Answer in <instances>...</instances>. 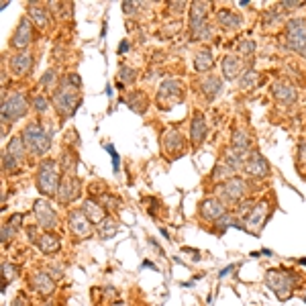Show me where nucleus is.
I'll return each mask as SVG.
<instances>
[{"label":"nucleus","instance_id":"nucleus-1","mask_svg":"<svg viewBox=\"0 0 306 306\" xmlns=\"http://www.w3.org/2000/svg\"><path fill=\"white\" fill-rule=\"evenodd\" d=\"M82 84H80V76L78 74H68L62 80V84H60V88H58V92L54 96V105H56L58 113L62 115V119H70L76 113V109L80 105V100L76 96V90Z\"/></svg>","mask_w":306,"mask_h":306},{"label":"nucleus","instance_id":"nucleus-2","mask_svg":"<svg viewBox=\"0 0 306 306\" xmlns=\"http://www.w3.org/2000/svg\"><path fill=\"white\" fill-rule=\"evenodd\" d=\"M23 141H25V147L35 153V156H41V153H47L49 147H51V133H47V129L39 123V121H33L29 123L23 133H21Z\"/></svg>","mask_w":306,"mask_h":306},{"label":"nucleus","instance_id":"nucleus-3","mask_svg":"<svg viewBox=\"0 0 306 306\" xmlns=\"http://www.w3.org/2000/svg\"><path fill=\"white\" fill-rule=\"evenodd\" d=\"M62 186V178H60V170H58V162L54 160H45L39 164V172H37V188L41 194L45 196H58Z\"/></svg>","mask_w":306,"mask_h":306},{"label":"nucleus","instance_id":"nucleus-4","mask_svg":"<svg viewBox=\"0 0 306 306\" xmlns=\"http://www.w3.org/2000/svg\"><path fill=\"white\" fill-rule=\"evenodd\" d=\"M207 13H209L207 3L190 5V31H192V39H196V41L211 39V35H213V31L207 23Z\"/></svg>","mask_w":306,"mask_h":306},{"label":"nucleus","instance_id":"nucleus-5","mask_svg":"<svg viewBox=\"0 0 306 306\" xmlns=\"http://www.w3.org/2000/svg\"><path fill=\"white\" fill-rule=\"evenodd\" d=\"M266 284L272 292H276V296L280 300H286L292 294V288L296 284V276L292 272H286V270H270L266 274Z\"/></svg>","mask_w":306,"mask_h":306},{"label":"nucleus","instance_id":"nucleus-6","mask_svg":"<svg viewBox=\"0 0 306 306\" xmlns=\"http://www.w3.org/2000/svg\"><path fill=\"white\" fill-rule=\"evenodd\" d=\"M27 109H29V102H27V96L23 92H15V94H9L3 98V125H11L19 119H23L27 115Z\"/></svg>","mask_w":306,"mask_h":306},{"label":"nucleus","instance_id":"nucleus-7","mask_svg":"<svg viewBox=\"0 0 306 306\" xmlns=\"http://www.w3.org/2000/svg\"><path fill=\"white\" fill-rule=\"evenodd\" d=\"M288 47L306 58V19H290L286 23Z\"/></svg>","mask_w":306,"mask_h":306},{"label":"nucleus","instance_id":"nucleus-8","mask_svg":"<svg viewBox=\"0 0 306 306\" xmlns=\"http://www.w3.org/2000/svg\"><path fill=\"white\" fill-rule=\"evenodd\" d=\"M268 217H270V202L268 200H262V202H258L253 207V211H251V215L243 221V225H245V231L247 233H255L258 235V231L266 225V221H268Z\"/></svg>","mask_w":306,"mask_h":306},{"label":"nucleus","instance_id":"nucleus-9","mask_svg":"<svg viewBox=\"0 0 306 306\" xmlns=\"http://www.w3.org/2000/svg\"><path fill=\"white\" fill-rule=\"evenodd\" d=\"M245 192H247V186H245V182L241 180V178H231V180H227L223 186H219V194L223 196V200L225 202H233V204H239L241 200H243V196H245Z\"/></svg>","mask_w":306,"mask_h":306},{"label":"nucleus","instance_id":"nucleus-10","mask_svg":"<svg viewBox=\"0 0 306 306\" xmlns=\"http://www.w3.org/2000/svg\"><path fill=\"white\" fill-rule=\"evenodd\" d=\"M33 215L37 219V223L43 227V229H56L58 227V215L56 211L49 207V202L47 200H37L33 204Z\"/></svg>","mask_w":306,"mask_h":306},{"label":"nucleus","instance_id":"nucleus-11","mask_svg":"<svg viewBox=\"0 0 306 306\" xmlns=\"http://www.w3.org/2000/svg\"><path fill=\"white\" fill-rule=\"evenodd\" d=\"M68 223H70L72 235H76L78 239H84L92 233V223H90V219L86 217L84 211H72L68 215Z\"/></svg>","mask_w":306,"mask_h":306},{"label":"nucleus","instance_id":"nucleus-12","mask_svg":"<svg viewBox=\"0 0 306 306\" xmlns=\"http://www.w3.org/2000/svg\"><path fill=\"white\" fill-rule=\"evenodd\" d=\"M245 172L253 178H266L270 174V166L260 151H251L245 160Z\"/></svg>","mask_w":306,"mask_h":306},{"label":"nucleus","instance_id":"nucleus-13","mask_svg":"<svg viewBox=\"0 0 306 306\" xmlns=\"http://www.w3.org/2000/svg\"><path fill=\"white\" fill-rule=\"evenodd\" d=\"M227 215V207L225 202L219 200V198H209L200 204V217L204 221H219Z\"/></svg>","mask_w":306,"mask_h":306},{"label":"nucleus","instance_id":"nucleus-14","mask_svg":"<svg viewBox=\"0 0 306 306\" xmlns=\"http://www.w3.org/2000/svg\"><path fill=\"white\" fill-rule=\"evenodd\" d=\"M182 96V88H180V82L178 80H164L160 84V90H158V102L160 107L164 105V100H172V105L180 100Z\"/></svg>","mask_w":306,"mask_h":306},{"label":"nucleus","instance_id":"nucleus-15","mask_svg":"<svg viewBox=\"0 0 306 306\" xmlns=\"http://www.w3.org/2000/svg\"><path fill=\"white\" fill-rule=\"evenodd\" d=\"M162 147L170 153L172 158H178V156H182V151H184V139H182V135L176 129H170L162 137Z\"/></svg>","mask_w":306,"mask_h":306},{"label":"nucleus","instance_id":"nucleus-16","mask_svg":"<svg viewBox=\"0 0 306 306\" xmlns=\"http://www.w3.org/2000/svg\"><path fill=\"white\" fill-rule=\"evenodd\" d=\"M78 196H80V182H78V178L76 176H66L62 180V186H60V192H58L60 202L68 204V202L76 200Z\"/></svg>","mask_w":306,"mask_h":306},{"label":"nucleus","instance_id":"nucleus-17","mask_svg":"<svg viewBox=\"0 0 306 306\" xmlns=\"http://www.w3.org/2000/svg\"><path fill=\"white\" fill-rule=\"evenodd\" d=\"M31 39H33L31 21L23 17L21 23H19V27H17V31H15V35H13V39H11V45L17 47V49H25L31 43Z\"/></svg>","mask_w":306,"mask_h":306},{"label":"nucleus","instance_id":"nucleus-18","mask_svg":"<svg viewBox=\"0 0 306 306\" xmlns=\"http://www.w3.org/2000/svg\"><path fill=\"white\" fill-rule=\"evenodd\" d=\"M272 92H274V98L280 102V105H294L296 98H298L296 88L288 82H276L272 86Z\"/></svg>","mask_w":306,"mask_h":306},{"label":"nucleus","instance_id":"nucleus-19","mask_svg":"<svg viewBox=\"0 0 306 306\" xmlns=\"http://www.w3.org/2000/svg\"><path fill=\"white\" fill-rule=\"evenodd\" d=\"M31 286L41 296H49L51 292H54V288H56V280L51 278L47 272H35L31 276Z\"/></svg>","mask_w":306,"mask_h":306},{"label":"nucleus","instance_id":"nucleus-20","mask_svg":"<svg viewBox=\"0 0 306 306\" xmlns=\"http://www.w3.org/2000/svg\"><path fill=\"white\" fill-rule=\"evenodd\" d=\"M11 68L17 76H25L31 72L33 68V56H31V51H19V54H15L11 58Z\"/></svg>","mask_w":306,"mask_h":306},{"label":"nucleus","instance_id":"nucleus-21","mask_svg":"<svg viewBox=\"0 0 306 306\" xmlns=\"http://www.w3.org/2000/svg\"><path fill=\"white\" fill-rule=\"evenodd\" d=\"M190 139L194 145H200L204 139H207V121H204L202 113H196L192 117V123H190Z\"/></svg>","mask_w":306,"mask_h":306},{"label":"nucleus","instance_id":"nucleus-22","mask_svg":"<svg viewBox=\"0 0 306 306\" xmlns=\"http://www.w3.org/2000/svg\"><path fill=\"white\" fill-rule=\"evenodd\" d=\"M35 245H37V249H39L41 253L51 255V253H56V251L62 247V241H60V237L54 235V233H41V237L37 239Z\"/></svg>","mask_w":306,"mask_h":306},{"label":"nucleus","instance_id":"nucleus-23","mask_svg":"<svg viewBox=\"0 0 306 306\" xmlns=\"http://www.w3.org/2000/svg\"><path fill=\"white\" fill-rule=\"evenodd\" d=\"M221 68H223V76H225L227 80H235V78L241 74V70H243V62H241L237 56H227V58L223 60Z\"/></svg>","mask_w":306,"mask_h":306},{"label":"nucleus","instance_id":"nucleus-24","mask_svg":"<svg viewBox=\"0 0 306 306\" xmlns=\"http://www.w3.org/2000/svg\"><path fill=\"white\" fill-rule=\"evenodd\" d=\"M235 153H239V156L243 158L245 153L249 156V149H251V139H249V135L245 133V131H235L233 133V147H231Z\"/></svg>","mask_w":306,"mask_h":306},{"label":"nucleus","instance_id":"nucleus-25","mask_svg":"<svg viewBox=\"0 0 306 306\" xmlns=\"http://www.w3.org/2000/svg\"><path fill=\"white\" fill-rule=\"evenodd\" d=\"M82 211L86 213V217L90 219V223H102L105 221V209L100 207L98 202H94V200H84V204H82Z\"/></svg>","mask_w":306,"mask_h":306},{"label":"nucleus","instance_id":"nucleus-26","mask_svg":"<svg viewBox=\"0 0 306 306\" xmlns=\"http://www.w3.org/2000/svg\"><path fill=\"white\" fill-rule=\"evenodd\" d=\"M200 84H202V86H200V88H202V92L207 94L211 100H213V98H217V96L223 92V80H221V78H217V76H209V78H204Z\"/></svg>","mask_w":306,"mask_h":306},{"label":"nucleus","instance_id":"nucleus-27","mask_svg":"<svg viewBox=\"0 0 306 306\" xmlns=\"http://www.w3.org/2000/svg\"><path fill=\"white\" fill-rule=\"evenodd\" d=\"M217 21L225 29H239L241 27V17L237 13H233V11H229V9H221L217 13Z\"/></svg>","mask_w":306,"mask_h":306},{"label":"nucleus","instance_id":"nucleus-28","mask_svg":"<svg viewBox=\"0 0 306 306\" xmlns=\"http://www.w3.org/2000/svg\"><path fill=\"white\" fill-rule=\"evenodd\" d=\"M213 68V51L211 49H200L194 56V70L196 72H209Z\"/></svg>","mask_w":306,"mask_h":306},{"label":"nucleus","instance_id":"nucleus-29","mask_svg":"<svg viewBox=\"0 0 306 306\" xmlns=\"http://www.w3.org/2000/svg\"><path fill=\"white\" fill-rule=\"evenodd\" d=\"M127 107L133 111V113H139V115H143L145 111H147V98H145V94L143 92H131L129 96H127Z\"/></svg>","mask_w":306,"mask_h":306},{"label":"nucleus","instance_id":"nucleus-30","mask_svg":"<svg viewBox=\"0 0 306 306\" xmlns=\"http://www.w3.org/2000/svg\"><path fill=\"white\" fill-rule=\"evenodd\" d=\"M5 151L9 153V156H13L19 164H23L25 162V141H23V137H13Z\"/></svg>","mask_w":306,"mask_h":306},{"label":"nucleus","instance_id":"nucleus-31","mask_svg":"<svg viewBox=\"0 0 306 306\" xmlns=\"http://www.w3.org/2000/svg\"><path fill=\"white\" fill-rule=\"evenodd\" d=\"M29 17H33L35 25H37V27H41V29H45V27L49 25V15H47V11H45L43 7H37V5H35V0H31Z\"/></svg>","mask_w":306,"mask_h":306},{"label":"nucleus","instance_id":"nucleus-32","mask_svg":"<svg viewBox=\"0 0 306 306\" xmlns=\"http://www.w3.org/2000/svg\"><path fill=\"white\" fill-rule=\"evenodd\" d=\"M235 174H237V172H235V170H231L225 162H219V164L215 166V170H213L211 178H213V180H219V178H221V180H223V178H229V180H231V178H235Z\"/></svg>","mask_w":306,"mask_h":306},{"label":"nucleus","instance_id":"nucleus-33","mask_svg":"<svg viewBox=\"0 0 306 306\" xmlns=\"http://www.w3.org/2000/svg\"><path fill=\"white\" fill-rule=\"evenodd\" d=\"M258 78H260V74L255 72L253 68H249V70H245V74L241 76L239 84H241V88H251L255 82H258Z\"/></svg>","mask_w":306,"mask_h":306},{"label":"nucleus","instance_id":"nucleus-34","mask_svg":"<svg viewBox=\"0 0 306 306\" xmlns=\"http://www.w3.org/2000/svg\"><path fill=\"white\" fill-rule=\"evenodd\" d=\"M115 235H117V223H115L113 219H107V223L102 225L100 237H102V239H111V237H115Z\"/></svg>","mask_w":306,"mask_h":306},{"label":"nucleus","instance_id":"nucleus-35","mask_svg":"<svg viewBox=\"0 0 306 306\" xmlns=\"http://www.w3.org/2000/svg\"><path fill=\"white\" fill-rule=\"evenodd\" d=\"M119 80L123 84H133L135 82V70H131L129 66H123L121 72H119Z\"/></svg>","mask_w":306,"mask_h":306},{"label":"nucleus","instance_id":"nucleus-36","mask_svg":"<svg viewBox=\"0 0 306 306\" xmlns=\"http://www.w3.org/2000/svg\"><path fill=\"white\" fill-rule=\"evenodd\" d=\"M17 166H21V164L13 156H9L7 151H3V168H5V172H15Z\"/></svg>","mask_w":306,"mask_h":306},{"label":"nucleus","instance_id":"nucleus-37","mask_svg":"<svg viewBox=\"0 0 306 306\" xmlns=\"http://www.w3.org/2000/svg\"><path fill=\"white\" fill-rule=\"evenodd\" d=\"M41 84H43L45 88H51L54 84H58V74H56V70H47V72L41 76Z\"/></svg>","mask_w":306,"mask_h":306},{"label":"nucleus","instance_id":"nucleus-38","mask_svg":"<svg viewBox=\"0 0 306 306\" xmlns=\"http://www.w3.org/2000/svg\"><path fill=\"white\" fill-rule=\"evenodd\" d=\"M3 278H5V282H13L17 278V268L9 262H3Z\"/></svg>","mask_w":306,"mask_h":306},{"label":"nucleus","instance_id":"nucleus-39","mask_svg":"<svg viewBox=\"0 0 306 306\" xmlns=\"http://www.w3.org/2000/svg\"><path fill=\"white\" fill-rule=\"evenodd\" d=\"M233 225H235V219L227 213L223 219H219V221H217V231H219V233H225V231H227V227H233Z\"/></svg>","mask_w":306,"mask_h":306},{"label":"nucleus","instance_id":"nucleus-40","mask_svg":"<svg viewBox=\"0 0 306 306\" xmlns=\"http://www.w3.org/2000/svg\"><path fill=\"white\" fill-rule=\"evenodd\" d=\"M239 51H241V54L243 56H251L253 54V51H255V43L251 41V39H245V41H239Z\"/></svg>","mask_w":306,"mask_h":306},{"label":"nucleus","instance_id":"nucleus-41","mask_svg":"<svg viewBox=\"0 0 306 306\" xmlns=\"http://www.w3.org/2000/svg\"><path fill=\"white\" fill-rule=\"evenodd\" d=\"M284 15H282V9L278 7V9H272L270 13H266V25H274L278 19H282Z\"/></svg>","mask_w":306,"mask_h":306},{"label":"nucleus","instance_id":"nucleus-42","mask_svg":"<svg viewBox=\"0 0 306 306\" xmlns=\"http://www.w3.org/2000/svg\"><path fill=\"white\" fill-rule=\"evenodd\" d=\"M300 7H304L302 0H284V3H280L282 11H294V9H300Z\"/></svg>","mask_w":306,"mask_h":306},{"label":"nucleus","instance_id":"nucleus-43","mask_svg":"<svg viewBox=\"0 0 306 306\" xmlns=\"http://www.w3.org/2000/svg\"><path fill=\"white\" fill-rule=\"evenodd\" d=\"M33 107H35V111L41 115V113H45L47 111V98L45 96H37L35 100H33Z\"/></svg>","mask_w":306,"mask_h":306},{"label":"nucleus","instance_id":"nucleus-44","mask_svg":"<svg viewBox=\"0 0 306 306\" xmlns=\"http://www.w3.org/2000/svg\"><path fill=\"white\" fill-rule=\"evenodd\" d=\"M15 235V229L11 225H3V245H7Z\"/></svg>","mask_w":306,"mask_h":306},{"label":"nucleus","instance_id":"nucleus-45","mask_svg":"<svg viewBox=\"0 0 306 306\" xmlns=\"http://www.w3.org/2000/svg\"><path fill=\"white\" fill-rule=\"evenodd\" d=\"M107 151L113 156V168H115V172H119V162H121V160H119V153L115 151V147H113L111 143H107Z\"/></svg>","mask_w":306,"mask_h":306},{"label":"nucleus","instance_id":"nucleus-46","mask_svg":"<svg viewBox=\"0 0 306 306\" xmlns=\"http://www.w3.org/2000/svg\"><path fill=\"white\" fill-rule=\"evenodd\" d=\"M102 204H105V207H109V209H117L119 207V200L115 198V196H102Z\"/></svg>","mask_w":306,"mask_h":306},{"label":"nucleus","instance_id":"nucleus-47","mask_svg":"<svg viewBox=\"0 0 306 306\" xmlns=\"http://www.w3.org/2000/svg\"><path fill=\"white\" fill-rule=\"evenodd\" d=\"M21 223H23V215H15V217L11 219V223H9V225L15 229V227H21Z\"/></svg>","mask_w":306,"mask_h":306},{"label":"nucleus","instance_id":"nucleus-48","mask_svg":"<svg viewBox=\"0 0 306 306\" xmlns=\"http://www.w3.org/2000/svg\"><path fill=\"white\" fill-rule=\"evenodd\" d=\"M129 41L125 39V41H121V45H119V54H127V51H129Z\"/></svg>","mask_w":306,"mask_h":306},{"label":"nucleus","instance_id":"nucleus-49","mask_svg":"<svg viewBox=\"0 0 306 306\" xmlns=\"http://www.w3.org/2000/svg\"><path fill=\"white\" fill-rule=\"evenodd\" d=\"M233 270H235V266H227L225 270H221V272H219V278L223 280V278H225V276H229V274H231Z\"/></svg>","mask_w":306,"mask_h":306},{"label":"nucleus","instance_id":"nucleus-50","mask_svg":"<svg viewBox=\"0 0 306 306\" xmlns=\"http://www.w3.org/2000/svg\"><path fill=\"white\" fill-rule=\"evenodd\" d=\"M300 158H302V162L306 164V141L300 143Z\"/></svg>","mask_w":306,"mask_h":306},{"label":"nucleus","instance_id":"nucleus-51","mask_svg":"<svg viewBox=\"0 0 306 306\" xmlns=\"http://www.w3.org/2000/svg\"><path fill=\"white\" fill-rule=\"evenodd\" d=\"M135 7H137V5H133V3H125V5H123V11H125V13H133Z\"/></svg>","mask_w":306,"mask_h":306},{"label":"nucleus","instance_id":"nucleus-52","mask_svg":"<svg viewBox=\"0 0 306 306\" xmlns=\"http://www.w3.org/2000/svg\"><path fill=\"white\" fill-rule=\"evenodd\" d=\"M13 306H27V302H25V298H23V294H19V298L15 300V304Z\"/></svg>","mask_w":306,"mask_h":306},{"label":"nucleus","instance_id":"nucleus-53","mask_svg":"<svg viewBox=\"0 0 306 306\" xmlns=\"http://www.w3.org/2000/svg\"><path fill=\"white\" fill-rule=\"evenodd\" d=\"M141 268H143V270H156V272H158V268H156V266H153L151 262H147V260L143 262V266H141Z\"/></svg>","mask_w":306,"mask_h":306},{"label":"nucleus","instance_id":"nucleus-54","mask_svg":"<svg viewBox=\"0 0 306 306\" xmlns=\"http://www.w3.org/2000/svg\"><path fill=\"white\" fill-rule=\"evenodd\" d=\"M113 306H127V304H125V302H121V300H119V302H115V304H113Z\"/></svg>","mask_w":306,"mask_h":306},{"label":"nucleus","instance_id":"nucleus-55","mask_svg":"<svg viewBox=\"0 0 306 306\" xmlns=\"http://www.w3.org/2000/svg\"><path fill=\"white\" fill-rule=\"evenodd\" d=\"M298 264H302V266H306V258H304V260H300Z\"/></svg>","mask_w":306,"mask_h":306},{"label":"nucleus","instance_id":"nucleus-56","mask_svg":"<svg viewBox=\"0 0 306 306\" xmlns=\"http://www.w3.org/2000/svg\"><path fill=\"white\" fill-rule=\"evenodd\" d=\"M43 306H54V304H51V302H45V304H43Z\"/></svg>","mask_w":306,"mask_h":306}]
</instances>
